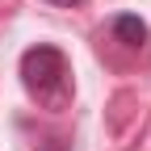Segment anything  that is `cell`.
<instances>
[{
	"instance_id": "cell-1",
	"label": "cell",
	"mask_w": 151,
	"mask_h": 151,
	"mask_svg": "<svg viewBox=\"0 0 151 151\" xmlns=\"http://www.w3.org/2000/svg\"><path fill=\"white\" fill-rule=\"evenodd\" d=\"M21 80L34 97H50V101H63L67 92V59L63 50L55 46H29L21 55Z\"/></svg>"
},
{
	"instance_id": "cell-2",
	"label": "cell",
	"mask_w": 151,
	"mask_h": 151,
	"mask_svg": "<svg viewBox=\"0 0 151 151\" xmlns=\"http://www.w3.org/2000/svg\"><path fill=\"white\" fill-rule=\"evenodd\" d=\"M113 34H118L126 46H143L147 42V25L139 21V17H130V13H122L118 21H113Z\"/></svg>"
},
{
	"instance_id": "cell-3",
	"label": "cell",
	"mask_w": 151,
	"mask_h": 151,
	"mask_svg": "<svg viewBox=\"0 0 151 151\" xmlns=\"http://www.w3.org/2000/svg\"><path fill=\"white\" fill-rule=\"evenodd\" d=\"M46 4H76V0H46Z\"/></svg>"
}]
</instances>
